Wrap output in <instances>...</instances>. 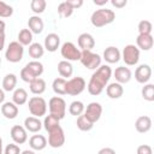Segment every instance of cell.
Returning a JSON list of instances; mask_svg holds the SVG:
<instances>
[{"label":"cell","instance_id":"cell-1","mask_svg":"<svg viewBox=\"0 0 154 154\" xmlns=\"http://www.w3.org/2000/svg\"><path fill=\"white\" fill-rule=\"evenodd\" d=\"M112 76V70L108 65H100L95 72L91 75L89 83L87 85L88 93L90 95H100L105 87H107V83Z\"/></svg>","mask_w":154,"mask_h":154},{"label":"cell","instance_id":"cell-2","mask_svg":"<svg viewBox=\"0 0 154 154\" xmlns=\"http://www.w3.org/2000/svg\"><path fill=\"white\" fill-rule=\"evenodd\" d=\"M43 73V65L38 60L29 61L22 70H20V78L26 82L31 83L36 78H40V76Z\"/></svg>","mask_w":154,"mask_h":154},{"label":"cell","instance_id":"cell-3","mask_svg":"<svg viewBox=\"0 0 154 154\" xmlns=\"http://www.w3.org/2000/svg\"><path fill=\"white\" fill-rule=\"evenodd\" d=\"M116 19V13L109 8H99L93 12L90 22L95 28H102L113 23Z\"/></svg>","mask_w":154,"mask_h":154},{"label":"cell","instance_id":"cell-4","mask_svg":"<svg viewBox=\"0 0 154 154\" xmlns=\"http://www.w3.org/2000/svg\"><path fill=\"white\" fill-rule=\"evenodd\" d=\"M24 54V47L18 41H12L6 48L5 58L10 63H19L23 59Z\"/></svg>","mask_w":154,"mask_h":154},{"label":"cell","instance_id":"cell-5","mask_svg":"<svg viewBox=\"0 0 154 154\" xmlns=\"http://www.w3.org/2000/svg\"><path fill=\"white\" fill-rule=\"evenodd\" d=\"M28 107H29L31 116L36 117V118L45 116L47 112V102L41 96H32L31 99H29Z\"/></svg>","mask_w":154,"mask_h":154},{"label":"cell","instance_id":"cell-6","mask_svg":"<svg viewBox=\"0 0 154 154\" xmlns=\"http://www.w3.org/2000/svg\"><path fill=\"white\" fill-rule=\"evenodd\" d=\"M48 108H49V114L55 116L60 120L66 114V102L60 96H53L48 102Z\"/></svg>","mask_w":154,"mask_h":154},{"label":"cell","instance_id":"cell-7","mask_svg":"<svg viewBox=\"0 0 154 154\" xmlns=\"http://www.w3.org/2000/svg\"><path fill=\"white\" fill-rule=\"evenodd\" d=\"M81 64L89 69V70H96L101 65V57L96 53H93L91 51H81Z\"/></svg>","mask_w":154,"mask_h":154},{"label":"cell","instance_id":"cell-8","mask_svg":"<svg viewBox=\"0 0 154 154\" xmlns=\"http://www.w3.org/2000/svg\"><path fill=\"white\" fill-rule=\"evenodd\" d=\"M120 54H122V59L128 66H134L140 60V49L135 45H126Z\"/></svg>","mask_w":154,"mask_h":154},{"label":"cell","instance_id":"cell-9","mask_svg":"<svg viewBox=\"0 0 154 154\" xmlns=\"http://www.w3.org/2000/svg\"><path fill=\"white\" fill-rule=\"evenodd\" d=\"M61 57L66 61H77L81 59V49L77 48L72 42H65L63 43L60 48Z\"/></svg>","mask_w":154,"mask_h":154},{"label":"cell","instance_id":"cell-10","mask_svg":"<svg viewBox=\"0 0 154 154\" xmlns=\"http://www.w3.org/2000/svg\"><path fill=\"white\" fill-rule=\"evenodd\" d=\"M85 85L87 83L83 77H78V76L73 77L66 82V94L72 95V96L79 95L85 89Z\"/></svg>","mask_w":154,"mask_h":154},{"label":"cell","instance_id":"cell-11","mask_svg":"<svg viewBox=\"0 0 154 154\" xmlns=\"http://www.w3.org/2000/svg\"><path fill=\"white\" fill-rule=\"evenodd\" d=\"M47 143L52 148H60V147L64 146V143H65V134H64V130L61 129V126H58L54 130L48 132Z\"/></svg>","mask_w":154,"mask_h":154},{"label":"cell","instance_id":"cell-12","mask_svg":"<svg viewBox=\"0 0 154 154\" xmlns=\"http://www.w3.org/2000/svg\"><path fill=\"white\" fill-rule=\"evenodd\" d=\"M84 117L93 124H95L100 118H101V114H102V106L99 103V102H90L87 108L84 109Z\"/></svg>","mask_w":154,"mask_h":154},{"label":"cell","instance_id":"cell-13","mask_svg":"<svg viewBox=\"0 0 154 154\" xmlns=\"http://www.w3.org/2000/svg\"><path fill=\"white\" fill-rule=\"evenodd\" d=\"M10 135L16 144H23L28 140V131L22 125H13L10 130Z\"/></svg>","mask_w":154,"mask_h":154},{"label":"cell","instance_id":"cell-14","mask_svg":"<svg viewBox=\"0 0 154 154\" xmlns=\"http://www.w3.org/2000/svg\"><path fill=\"white\" fill-rule=\"evenodd\" d=\"M152 77V67L148 64H141L135 70V79L141 83L146 84Z\"/></svg>","mask_w":154,"mask_h":154},{"label":"cell","instance_id":"cell-15","mask_svg":"<svg viewBox=\"0 0 154 154\" xmlns=\"http://www.w3.org/2000/svg\"><path fill=\"white\" fill-rule=\"evenodd\" d=\"M77 43L82 51H91L95 47V40H94L93 35L89 32L81 34L77 38Z\"/></svg>","mask_w":154,"mask_h":154},{"label":"cell","instance_id":"cell-16","mask_svg":"<svg viewBox=\"0 0 154 154\" xmlns=\"http://www.w3.org/2000/svg\"><path fill=\"white\" fill-rule=\"evenodd\" d=\"M136 47L142 51H149L153 48L154 45V38L152 34H138L136 37Z\"/></svg>","mask_w":154,"mask_h":154},{"label":"cell","instance_id":"cell-17","mask_svg":"<svg viewBox=\"0 0 154 154\" xmlns=\"http://www.w3.org/2000/svg\"><path fill=\"white\" fill-rule=\"evenodd\" d=\"M113 76L116 78V82L119 83V84H124V83H128L130 82L131 77H132V73H131V70L129 67H125V66H119L114 70L113 72Z\"/></svg>","mask_w":154,"mask_h":154},{"label":"cell","instance_id":"cell-18","mask_svg":"<svg viewBox=\"0 0 154 154\" xmlns=\"http://www.w3.org/2000/svg\"><path fill=\"white\" fill-rule=\"evenodd\" d=\"M60 46V37L58 34L55 32H51L45 37V43H43V48L47 49L48 52H55Z\"/></svg>","mask_w":154,"mask_h":154},{"label":"cell","instance_id":"cell-19","mask_svg":"<svg viewBox=\"0 0 154 154\" xmlns=\"http://www.w3.org/2000/svg\"><path fill=\"white\" fill-rule=\"evenodd\" d=\"M108 64H116L122 58V54H120V51L114 47V46H109L107 47L105 51H103V57H102Z\"/></svg>","mask_w":154,"mask_h":154},{"label":"cell","instance_id":"cell-20","mask_svg":"<svg viewBox=\"0 0 154 154\" xmlns=\"http://www.w3.org/2000/svg\"><path fill=\"white\" fill-rule=\"evenodd\" d=\"M135 129L140 134H146L152 129V119L148 116H141L135 122Z\"/></svg>","mask_w":154,"mask_h":154},{"label":"cell","instance_id":"cell-21","mask_svg":"<svg viewBox=\"0 0 154 154\" xmlns=\"http://www.w3.org/2000/svg\"><path fill=\"white\" fill-rule=\"evenodd\" d=\"M18 106L14 105L13 102H4L1 106V114L6 119H14L18 116Z\"/></svg>","mask_w":154,"mask_h":154},{"label":"cell","instance_id":"cell-22","mask_svg":"<svg viewBox=\"0 0 154 154\" xmlns=\"http://www.w3.org/2000/svg\"><path fill=\"white\" fill-rule=\"evenodd\" d=\"M28 26L32 34H41L43 31L45 24L42 18H40L38 16H31L28 19Z\"/></svg>","mask_w":154,"mask_h":154},{"label":"cell","instance_id":"cell-23","mask_svg":"<svg viewBox=\"0 0 154 154\" xmlns=\"http://www.w3.org/2000/svg\"><path fill=\"white\" fill-rule=\"evenodd\" d=\"M106 94L109 99H119L124 94V88H123L122 84H119L117 82H113V83H109L106 87Z\"/></svg>","mask_w":154,"mask_h":154},{"label":"cell","instance_id":"cell-24","mask_svg":"<svg viewBox=\"0 0 154 154\" xmlns=\"http://www.w3.org/2000/svg\"><path fill=\"white\" fill-rule=\"evenodd\" d=\"M24 129L29 132L36 134L42 129V123L36 117H28L24 119Z\"/></svg>","mask_w":154,"mask_h":154},{"label":"cell","instance_id":"cell-25","mask_svg":"<svg viewBox=\"0 0 154 154\" xmlns=\"http://www.w3.org/2000/svg\"><path fill=\"white\" fill-rule=\"evenodd\" d=\"M29 146L32 150H42L47 147V138L43 135H32L29 140Z\"/></svg>","mask_w":154,"mask_h":154},{"label":"cell","instance_id":"cell-26","mask_svg":"<svg viewBox=\"0 0 154 154\" xmlns=\"http://www.w3.org/2000/svg\"><path fill=\"white\" fill-rule=\"evenodd\" d=\"M58 72L59 75L61 76V78H69L72 76L73 73V66L71 65L70 61H66V60H61L58 63Z\"/></svg>","mask_w":154,"mask_h":154},{"label":"cell","instance_id":"cell-27","mask_svg":"<svg viewBox=\"0 0 154 154\" xmlns=\"http://www.w3.org/2000/svg\"><path fill=\"white\" fill-rule=\"evenodd\" d=\"M26 101H28V93H26V90L23 89V88L14 89L13 95H12V102L14 105H17V106H22Z\"/></svg>","mask_w":154,"mask_h":154},{"label":"cell","instance_id":"cell-28","mask_svg":"<svg viewBox=\"0 0 154 154\" xmlns=\"http://www.w3.org/2000/svg\"><path fill=\"white\" fill-rule=\"evenodd\" d=\"M17 85V76L14 73H7L2 79V90L12 91Z\"/></svg>","mask_w":154,"mask_h":154},{"label":"cell","instance_id":"cell-29","mask_svg":"<svg viewBox=\"0 0 154 154\" xmlns=\"http://www.w3.org/2000/svg\"><path fill=\"white\" fill-rule=\"evenodd\" d=\"M28 51H29V55H30L34 60L40 59V58L43 57V54H45V48H43V46H42L41 43H38V42H32V43L29 46Z\"/></svg>","mask_w":154,"mask_h":154},{"label":"cell","instance_id":"cell-30","mask_svg":"<svg viewBox=\"0 0 154 154\" xmlns=\"http://www.w3.org/2000/svg\"><path fill=\"white\" fill-rule=\"evenodd\" d=\"M29 88H30V91L32 94L41 95L46 90V82L42 78H36L35 81H32L31 83H29Z\"/></svg>","mask_w":154,"mask_h":154},{"label":"cell","instance_id":"cell-31","mask_svg":"<svg viewBox=\"0 0 154 154\" xmlns=\"http://www.w3.org/2000/svg\"><path fill=\"white\" fill-rule=\"evenodd\" d=\"M66 79L58 77L52 83V89L57 95H66Z\"/></svg>","mask_w":154,"mask_h":154},{"label":"cell","instance_id":"cell-32","mask_svg":"<svg viewBox=\"0 0 154 154\" xmlns=\"http://www.w3.org/2000/svg\"><path fill=\"white\" fill-rule=\"evenodd\" d=\"M42 125H43V128L46 129V131L49 132V131L54 130L55 128L60 126V119L57 118V117L53 116V114H48V116L45 117V120H43Z\"/></svg>","mask_w":154,"mask_h":154},{"label":"cell","instance_id":"cell-33","mask_svg":"<svg viewBox=\"0 0 154 154\" xmlns=\"http://www.w3.org/2000/svg\"><path fill=\"white\" fill-rule=\"evenodd\" d=\"M18 42L24 46H30L32 43V32L29 29H22L18 32Z\"/></svg>","mask_w":154,"mask_h":154},{"label":"cell","instance_id":"cell-34","mask_svg":"<svg viewBox=\"0 0 154 154\" xmlns=\"http://www.w3.org/2000/svg\"><path fill=\"white\" fill-rule=\"evenodd\" d=\"M84 109H85L84 103H83L82 101H78V100L72 101V102L70 103V106H69V112H70V114H71V116H76V117H79L81 114H83V113H84Z\"/></svg>","mask_w":154,"mask_h":154},{"label":"cell","instance_id":"cell-35","mask_svg":"<svg viewBox=\"0 0 154 154\" xmlns=\"http://www.w3.org/2000/svg\"><path fill=\"white\" fill-rule=\"evenodd\" d=\"M141 94H142V97L146 100V101H154V84L152 83H146L143 87H142V90H141Z\"/></svg>","mask_w":154,"mask_h":154},{"label":"cell","instance_id":"cell-36","mask_svg":"<svg viewBox=\"0 0 154 154\" xmlns=\"http://www.w3.org/2000/svg\"><path fill=\"white\" fill-rule=\"evenodd\" d=\"M76 125H77V128H78L81 131H90V130L94 128V124L90 123V122L84 117V114H81L79 117H77Z\"/></svg>","mask_w":154,"mask_h":154},{"label":"cell","instance_id":"cell-37","mask_svg":"<svg viewBox=\"0 0 154 154\" xmlns=\"http://www.w3.org/2000/svg\"><path fill=\"white\" fill-rule=\"evenodd\" d=\"M72 13H73V8H72L66 1H63V2L59 4V6H58V14H59L60 17L67 18V17H70Z\"/></svg>","mask_w":154,"mask_h":154},{"label":"cell","instance_id":"cell-38","mask_svg":"<svg viewBox=\"0 0 154 154\" xmlns=\"http://www.w3.org/2000/svg\"><path fill=\"white\" fill-rule=\"evenodd\" d=\"M46 6H47V2L45 0H32L30 2V8L36 14L43 13L45 10H46Z\"/></svg>","mask_w":154,"mask_h":154},{"label":"cell","instance_id":"cell-39","mask_svg":"<svg viewBox=\"0 0 154 154\" xmlns=\"http://www.w3.org/2000/svg\"><path fill=\"white\" fill-rule=\"evenodd\" d=\"M137 29H138V32H140V34H152L153 25H152V23H150L149 20L143 19V20H141V22L138 23Z\"/></svg>","mask_w":154,"mask_h":154},{"label":"cell","instance_id":"cell-40","mask_svg":"<svg viewBox=\"0 0 154 154\" xmlns=\"http://www.w3.org/2000/svg\"><path fill=\"white\" fill-rule=\"evenodd\" d=\"M13 14V8L12 6L7 5L4 1H0V17L1 18H8Z\"/></svg>","mask_w":154,"mask_h":154},{"label":"cell","instance_id":"cell-41","mask_svg":"<svg viewBox=\"0 0 154 154\" xmlns=\"http://www.w3.org/2000/svg\"><path fill=\"white\" fill-rule=\"evenodd\" d=\"M5 29H6V24L2 19H0V52L4 49L5 47Z\"/></svg>","mask_w":154,"mask_h":154},{"label":"cell","instance_id":"cell-42","mask_svg":"<svg viewBox=\"0 0 154 154\" xmlns=\"http://www.w3.org/2000/svg\"><path fill=\"white\" fill-rule=\"evenodd\" d=\"M4 154H20V149H19V146L16 144V143H10L6 146L5 150H4Z\"/></svg>","mask_w":154,"mask_h":154},{"label":"cell","instance_id":"cell-43","mask_svg":"<svg viewBox=\"0 0 154 154\" xmlns=\"http://www.w3.org/2000/svg\"><path fill=\"white\" fill-rule=\"evenodd\" d=\"M137 154H153V149L149 144H141L137 147Z\"/></svg>","mask_w":154,"mask_h":154},{"label":"cell","instance_id":"cell-44","mask_svg":"<svg viewBox=\"0 0 154 154\" xmlns=\"http://www.w3.org/2000/svg\"><path fill=\"white\" fill-rule=\"evenodd\" d=\"M66 2H67L73 10L78 8V7H81V6L83 5V0H66Z\"/></svg>","mask_w":154,"mask_h":154},{"label":"cell","instance_id":"cell-45","mask_svg":"<svg viewBox=\"0 0 154 154\" xmlns=\"http://www.w3.org/2000/svg\"><path fill=\"white\" fill-rule=\"evenodd\" d=\"M111 4H112L114 7H117V8H123V7L126 6L128 1H126V0H111Z\"/></svg>","mask_w":154,"mask_h":154},{"label":"cell","instance_id":"cell-46","mask_svg":"<svg viewBox=\"0 0 154 154\" xmlns=\"http://www.w3.org/2000/svg\"><path fill=\"white\" fill-rule=\"evenodd\" d=\"M97 154H116V150L113 148H109V147H105V148H101Z\"/></svg>","mask_w":154,"mask_h":154},{"label":"cell","instance_id":"cell-47","mask_svg":"<svg viewBox=\"0 0 154 154\" xmlns=\"http://www.w3.org/2000/svg\"><path fill=\"white\" fill-rule=\"evenodd\" d=\"M94 4L97 6H103L107 4V0H94Z\"/></svg>","mask_w":154,"mask_h":154},{"label":"cell","instance_id":"cell-48","mask_svg":"<svg viewBox=\"0 0 154 154\" xmlns=\"http://www.w3.org/2000/svg\"><path fill=\"white\" fill-rule=\"evenodd\" d=\"M4 100H5V91L0 88V103H2Z\"/></svg>","mask_w":154,"mask_h":154},{"label":"cell","instance_id":"cell-49","mask_svg":"<svg viewBox=\"0 0 154 154\" xmlns=\"http://www.w3.org/2000/svg\"><path fill=\"white\" fill-rule=\"evenodd\" d=\"M20 154H36L34 150H29V149H25L23 152H20Z\"/></svg>","mask_w":154,"mask_h":154},{"label":"cell","instance_id":"cell-50","mask_svg":"<svg viewBox=\"0 0 154 154\" xmlns=\"http://www.w3.org/2000/svg\"><path fill=\"white\" fill-rule=\"evenodd\" d=\"M0 154H2V138L0 137Z\"/></svg>","mask_w":154,"mask_h":154},{"label":"cell","instance_id":"cell-51","mask_svg":"<svg viewBox=\"0 0 154 154\" xmlns=\"http://www.w3.org/2000/svg\"><path fill=\"white\" fill-rule=\"evenodd\" d=\"M0 64H1V58H0Z\"/></svg>","mask_w":154,"mask_h":154}]
</instances>
